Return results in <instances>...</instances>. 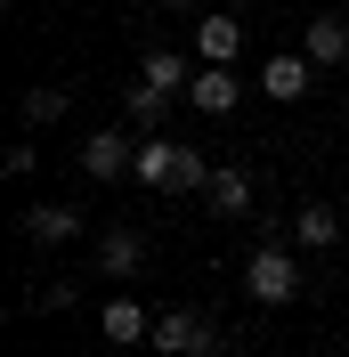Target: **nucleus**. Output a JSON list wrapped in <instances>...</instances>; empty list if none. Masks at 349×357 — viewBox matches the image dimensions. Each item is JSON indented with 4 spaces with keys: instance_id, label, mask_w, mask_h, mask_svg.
<instances>
[{
    "instance_id": "6e6552de",
    "label": "nucleus",
    "mask_w": 349,
    "mask_h": 357,
    "mask_svg": "<svg viewBox=\"0 0 349 357\" xmlns=\"http://www.w3.org/2000/svg\"><path fill=\"white\" fill-rule=\"evenodd\" d=\"M179 162H187V146L179 138H138V187H154V195H179Z\"/></svg>"
},
{
    "instance_id": "9d476101",
    "label": "nucleus",
    "mask_w": 349,
    "mask_h": 357,
    "mask_svg": "<svg viewBox=\"0 0 349 357\" xmlns=\"http://www.w3.org/2000/svg\"><path fill=\"white\" fill-rule=\"evenodd\" d=\"M98 333H106V341H114V349H138V341H154V317H147V309H138L131 292H114L106 309H98Z\"/></svg>"
},
{
    "instance_id": "2eb2a0df",
    "label": "nucleus",
    "mask_w": 349,
    "mask_h": 357,
    "mask_svg": "<svg viewBox=\"0 0 349 357\" xmlns=\"http://www.w3.org/2000/svg\"><path fill=\"white\" fill-rule=\"evenodd\" d=\"M163 114H171V98H163V89H147V82L122 98V122H131L138 138H163Z\"/></svg>"
},
{
    "instance_id": "0eeeda50",
    "label": "nucleus",
    "mask_w": 349,
    "mask_h": 357,
    "mask_svg": "<svg viewBox=\"0 0 349 357\" xmlns=\"http://www.w3.org/2000/svg\"><path fill=\"white\" fill-rule=\"evenodd\" d=\"M187 106H195V114H236V106H244V73H236V66H195Z\"/></svg>"
},
{
    "instance_id": "20e7f679",
    "label": "nucleus",
    "mask_w": 349,
    "mask_h": 357,
    "mask_svg": "<svg viewBox=\"0 0 349 357\" xmlns=\"http://www.w3.org/2000/svg\"><path fill=\"white\" fill-rule=\"evenodd\" d=\"M252 195H260V178L244 171V162H219L211 187H203V211H211V220H244V211H252Z\"/></svg>"
},
{
    "instance_id": "f03ea898",
    "label": "nucleus",
    "mask_w": 349,
    "mask_h": 357,
    "mask_svg": "<svg viewBox=\"0 0 349 357\" xmlns=\"http://www.w3.org/2000/svg\"><path fill=\"white\" fill-rule=\"evenodd\" d=\"M131 171H138V130H131V122L82 138V178H89V187H114V178H131Z\"/></svg>"
},
{
    "instance_id": "7ed1b4c3",
    "label": "nucleus",
    "mask_w": 349,
    "mask_h": 357,
    "mask_svg": "<svg viewBox=\"0 0 349 357\" xmlns=\"http://www.w3.org/2000/svg\"><path fill=\"white\" fill-rule=\"evenodd\" d=\"M154 349L163 357H219V325L203 309H163L154 317Z\"/></svg>"
},
{
    "instance_id": "39448f33",
    "label": "nucleus",
    "mask_w": 349,
    "mask_h": 357,
    "mask_svg": "<svg viewBox=\"0 0 349 357\" xmlns=\"http://www.w3.org/2000/svg\"><path fill=\"white\" fill-rule=\"evenodd\" d=\"M309 82H317V66H309L301 49H276V57L260 66V98H276V106H301Z\"/></svg>"
},
{
    "instance_id": "dca6fc26",
    "label": "nucleus",
    "mask_w": 349,
    "mask_h": 357,
    "mask_svg": "<svg viewBox=\"0 0 349 357\" xmlns=\"http://www.w3.org/2000/svg\"><path fill=\"white\" fill-rule=\"evenodd\" d=\"M66 106H73V89H57V82H41V89H24V130H49V122H66Z\"/></svg>"
},
{
    "instance_id": "4468645a",
    "label": "nucleus",
    "mask_w": 349,
    "mask_h": 357,
    "mask_svg": "<svg viewBox=\"0 0 349 357\" xmlns=\"http://www.w3.org/2000/svg\"><path fill=\"white\" fill-rule=\"evenodd\" d=\"M138 82H147V89H163V98H187L195 66H187L179 49H147V66H138Z\"/></svg>"
},
{
    "instance_id": "a211bd4d",
    "label": "nucleus",
    "mask_w": 349,
    "mask_h": 357,
    "mask_svg": "<svg viewBox=\"0 0 349 357\" xmlns=\"http://www.w3.org/2000/svg\"><path fill=\"white\" fill-rule=\"evenodd\" d=\"M33 309H73V284H33Z\"/></svg>"
},
{
    "instance_id": "1a4fd4ad",
    "label": "nucleus",
    "mask_w": 349,
    "mask_h": 357,
    "mask_svg": "<svg viewBox=\"0 0 349 357\" xmlns=\"http://www.w3.org/2000/svg\"><path fill=\"white\" fill-rule=\"evenodd\" d=\"M301 57H309L317 73H325V66H349V17H341V8L309 17V33H301Z\"/></svg>"
},
{
    "instance_id": "9b49d317",
    "label": "nucleus",
    "mask_w": 349,
    "mask_h": 357,
    "mask_svg": "<svg viewBox=\"0 0 349 357\" xmlns=\"http://www.w3.org/2000/svg\"><path fill=\"white\" fill-rule=\"evenodd\" d=\"M98 268H106L114 284H131L138 268H147V236H138V227H106V236H98Z\"/></svg>"
},
{
    "instance_id": "423d86ee",
    "label": "nucleus",
    "mask_w": 349,
    "mask_h": 357,
    "mask_svg": "<svg viewBox=\"0 0 349 357\" xmlns=\"http://www.w3.org/2000/svg\"><path fill=\"white\" fill-rule=\"evenodd\" d=\"M236 57H244V17H228V8L195 17V66H236Z\"/></svg>"
},
{
    "instance_id": "f8f14e48",
    "label": "nucleus",
    "mask_w": 349,
    "mask_h": 357,
    "mask_svg": "<svg viewBox=\"0 0 349 357\" xmlns=\"http://www.w3.org/2000/svg\"><path fill=\"white\" fill-rule=\"evenodd\" d=\"M341 244V211L333 203H301L292 211V252H333Z\"/></svg>"
},
{
    "instance_id": "ddd939ff",
    "label": "nucleus",
    "mask_w": 349,
    "mask_h": 357,
    "mask_svg": "<svg viewBox=\"0 0 349 357\" xmlns=\"http://www.w3.org/2000/svg\"><path fill=\"white\" fill-rule=\"evenodd\" d=\"M24 236H33V244H73V236H82V211H73V203H33V211H24Z\"/></svg>"
},
{
    "instance_id": "f257e3e1",
    "label": "nucleus",
    "mask_w": 349,
    "mask_h": 357,
    "mask_svg": "<svg viewBox=\"0 0 349 357\" xmlns=\"http://www.w3.org/2000/svg\"><path fill=\"white\" fill-rule=\"evenodd\" d=\"M309 292V268L292 244H260L252 260H244V301H260V309H292Z\"/></svg>"
},
{
    "instance_id": "f3484780",
    "label": "nucleus",
    "mask_w": 349,
    "mask_h": 357,
    "mask_svg": "<svg viewBox=\"0 0 349 357\" xmlns=\"http://www.w3.org/2000/svg\"><path fill=\"white\" fill-rule=\"evenodd\" d=\"M33 162H41V146H33V138H17V146L0 155V171H8V178H33Z\"/></svg>"
}]
</instances>
